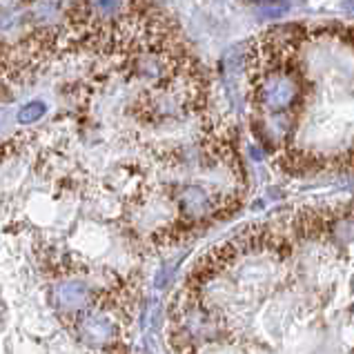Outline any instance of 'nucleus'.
Masks as SVG:
<instances>
[{
    "mask_svg": "<svg viewBox=\"0 0 354 354\" xmlns=\"http://www.w3.org/2000/svg\"><path fill=\"white\" fill-rule=\"evenodd\" d=\"M259 96L268 112H283V109H288L297 100L299 85L290 74L272 72L263 76L259 85Z\"/></svg>",
    "mask_w": 354,
    "mask_h": 354,
    "instance_id": "1",
    "label": "nucleus"
},
{
    "mask_svg": "<svg viewBox=\"0 0 354 354\" xmlns=\"http://www.w3.org/2000/svg\"><path fill=\"white\" fill-rule=\"evenodd\" d=\"M290 9L288 3H261L257 5V12L259 16L263 18H277V16H283Z\"/></svg>",
    "mask_w": 354,
    "mask_h": 354,
    "instance_id": "6",
    "label": "nucleus"
},
{
    "mask_svg": "<svg viewBox=\"0 0 354 354\" xmlns=\"http://www.w3.org/2000/svg\"><path fill=\"white\" fill-rule=\"evenodd\" d=\"M78 332L80 337H85L92 343H105L114 337V323L107 317H98V315H87L80 319L78 323Z\"/></svg>",
    "mask_w": 354,
    "mask_h": 354,
    "instance_id": "2",
    "label": "nucleus"
},
{
    "mask_svg": "<svg viewBox=\"0 0 354 354\" xmlns=\"http://www.w3.org/2000/svg\"><path fill=\"white\" fill-rule=\"evenodd\" d=\"M45 112H47L45 103H40V100H32V103H27L18 112V123H34V120H38Z\"/></svg>",
    "mask_w": 354,
    "mask_h": 354,
    "instance_id": "5",
    "label": "nucleus"
},
{
    "mask_svg": "<svg viewBox=\"0 0 354 354\" xmlns=\"http://www.w3.org/2000/svg\"><path fill=\"white\" fill-rule=\"evenodd\" d=\"M92 299V290H89L85 283H78V281H72V283H63L58 290H56V301L58 306H63L67 310H78L89 303Z\"/></svg>",
    "mask_w": 354,
    "mask_h": 354,
    "instance_id": "3",
    "label": "nucleus"
},
{
    "mask_svg": "<svg viewBox=\"0 0 354 354\" xmlns=\"http://www.w3.org/2000/svg\"><path fill=\"white\" fill-rule=\"evenodd\" d=\"M180 207H183L185 214L189 216H203L209 212L212 201L207 196L205 189L201 187H185L183 194H180Z\"/></svg>",
    "mask_w": 354,
    "mask_h": 354,
    "instance_id": "4",
    "label": "nucleus"
}]
</instances>
